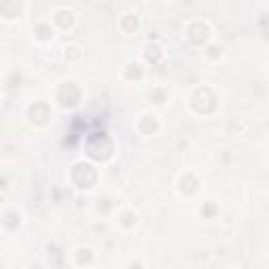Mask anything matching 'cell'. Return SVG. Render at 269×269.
Returning a JSON list of instances; mask_svg holds the SVG:
<instances>
[{"label": "cell", "mask_w": 269, "mask_h": 269, "mask_svg": "<svg viewBox=\"0 0 269 269\" xmlns=\"http://www.w3.org/2000/svg\"><path fill=\"white\" fill-rule=\"evenodd\" d=\"M189 107L194 112L202 114V116H208L217 109V95L213 88L208 86H198L194 88V93L189 95Z\"/></svg>", "instance_id": "cell-1"}, {"label": "cell", "mask_w": 269, "mask_h": 269, "mask_svg": "<svg viewBox=\"0 0 269 269\" xmlns=\"http://www.w3.org/2000/svg\"><path fill=\"white\" fill-rule=\"evenodd\" d=\"M86 152H88V156L93 158V160L105 162L114 154V143H112V139H109L105 133H97L95 137H91Z\"/></svg>", "instance_id": "cell-2"}, {"label": "cell", "mask_w": 269, "mask_h": 269, "mask_svg": "<svg viewBox=\"0 0 269 269\" xmlns=\"http://www.w3.org/2000/svg\"><path fill=\"white\" fill-rule=\"evenodd\" d=\"M70 177H72V183L78 189H88V187L95 185V181H97V170H95V166L88 164V162H78L72 168Z\"/></svg>", "instance_id": "cell-3"}, {"label": "cell", "mask_w": 269, "mask_h": 269, "mask_svg": "<svg viewBox=\"0 0 269 269\" xmlns=\"http://www.w3.org/2000/svg\"><path fill=\"white\" fill-rule=\"evenodd\" d=\"M80 99H82V91L72 80L63 82L57 91V101H59L61 107H76L78 103H80Z\"/></svg>", "instance_id": "cell-4"}, {"label": "cell", "mask_w": 269, "mask_h": 269, "mask_svg": "<svg viewBox=\"0 0 269 269\" xmlns=\"http://www.w3.org/2000/svg\"><path fill=\"white\" fill-rule=\"evenodd\" d=\"M53 112H51V107L49 103H44V101H36V103H32L27 107V120L34 124V126H44V124H49Z\"/></svg>", "instance_id": "cell-5"}, {"label": "cell", "mask_w": 269, "mask_h": 269, "mask_svg": "<svg viewBox=\"0 0 269 269\" xmlns=\"http://www.w3.org/2000/svg\"><path fill=\"white\" fill-rule=\"evenodd\" d=\"M187 38H189V42H194L198 46L206 44L208 38H211V27H208V23H204V21L189 23L187 25Z\"/></svg>", "instance_id": "cell-6"}, {"label": "cell", "mask_w": 269, "mask_h": 269, "mask_svg": "<svg viewBox=\"0 0 269 269\" xmlns=\"http://www.w3.org/2000/svg\"><path fill=\"white\" fill-rule=\"evenodd\" d=\"M23 13V0H0V15L5 21H13L21 17Z\"/></svg>", "instance_id": "cell-7"}, {"label": "cell", "mask_w": 269, "mask_h": 269, "mask_svg": "<svg viewBox=\"0 0 269 269\" xmlns=\"http://www.w3.org/2000/svg\"><path fill=\"white\" fill-rule=\"evenodd\" d=\"M179 189L185 196H194L200 189V181L196 179V175H192V172H185V175L179 179Z\"/></svg>", "instance_id": "cell-8"}, {"label": "cell", "mask_w": 269, "mask_h": 269, "mask_svg": "<svg viewBox=\"0 0 269 269\" xmlns=\"http://www.w3.org/2000/svg\"><path fill=\"white\" fill-rule=\"evenodd\" d=\"M137 129H139L141 135H156V131L160 129V126H158V120H156V118L143 116V118L137 122Z\"/></svg>", "instance_id": "cell-9"}, {"label": "cell", "mask_w": 269, "mask_h": 269, "mask_svg": "<svg viewBox=\"0 0 269 269\" xmlns=\"http://www.w3.org/2000/svg\"><path fill=\"white\" fill-rule=\"evenodd\" d=\"M53 21H55V25H57V27H61V29H70V27L74 25V15H72V11L61 9V11H57V13H55Z\"/></svg>", "instance_id": "cell-10"}, {"label": "cell", "mask_w": 269, "mask_h": 269, "mask_svg": "<svg viewBox=\"0 0 269 269\" xmlns=\"http://www.w3.org/2000/svg\"><path fill=\"white\" fill-rule=\"evenodd\" d=\"M139 25V19H137V15L129 13V15H124V17L120 19V29L126 32V34H131V32H135Z\"/></svg>", "instance_id": "cell-11"}, {"label": "cell", "mask_w": 269, "mask_h": 269, "mask_svg": "<svg viewBox=\"0 0 269 269\" xmlns=\"http://www.w3.org/2000/svg\"><path fill=\"white\" fill-rule=\"evenodd\" d=\"M124 76L129 78V80H141V78H143V68H141L139 63L131 61L129 66L124 68Z\"/></svg>", "instance_id": "cell-12"}, {"label": "cell", "mask_w": 269, "mask_h": 269, "mask_svg": "<svg viewBox=\"0 0 269 269\" xmlns=\"http://www.w3.org/2000/svg\"><path fill=\"white\" fill-rule=\"evenodd\" d=\"M34 34H36L38 40L49 42L53 38V27H51V23H38L36 29H34Z\"/></svg>", "instance_id": "cell-13"}, {"label": "cell", "mask_w": 269, "mask_h": 269, "mask_svg": "<svg viewBox=\"0 0 269 269\" xmlns=\"http://www.w3.org/2000/svg\"><path fill=\"white\" fill-rule=\"evenodd\" d=\"M19 221H21V215H19L17 211H7V213H5V221H3V223H5L7 229H13V227H17V225H19Z\"/></svg>", "instance_id": "cell-14"}, {"label": "cell", "mask_w": 269, "mask_h": 269, "mask_svg": "<svg viewBox=\"0 0 269 269\" xmlns=\"http://www.w3.org/2000/svg\"><path fill=\"white\" fill-rule=\"evenodd\" d=\"M91 263H93L91 248H78L76 250V265H91Z\"/></svg>", "instance_id": "cell-15"}, {"label": "cell", "mask_w": 269, "mask_h": 269, "mask_svg": "<svg viewBox=\"0 0 269 269\" xmlns=\"http://www.w3.org/2000/svg\"><path fill=\"white\" fill-rule=\"evenodd\" d=\"M137 223V215L133 211H122L120 213V225L122 227H133Z\"/></svg>", "instance_id": "cell-16"}, {"label": "cell", "mask_w": 269, "mask_h": 269, "mask_svg": "<svg viewBox=\"0 0 269 269\" xmlns=\"http://www.w3.org/2000/svg\"><path fill=\"white\" fill-rule=\"evenodd\" d=\"M145 59L150 63H160L162 61V51L158 49V46H147V49H145Z\"/></svg>", "instance_id": "cell-17"}, {"label": "cell", "mask_w": 269, "mask_h": 269, "mask_svg": "<svg viewBox=\"0 0 269 269\" xmlns=\"http://www.w3.org/2000/svg\"><path fill=\"white\" fill-rule=\"evenodd\" d=\"M166 97H168V93H166L164 88H154L152 95H150V99H152L156 105H162V103L166 101Z\"/></svg>", "instance_id": "cell-18"}, {"label": "cell", "mask_w": 269, "mask_h": 269, "mask_svg": "<svg viewBox=\"0 0 269 269\" xmlns=\"http://www.w3.org/2000/svg\"><path fill=\"white\" fill-rule=\"evenodd\" d=\"M217 213H219V208H217V204H215V202H206V204L202 206V215H204V217H208V219H213Z\"/></svg>", "instance_id": "cell-19"}, {"label": "cell", "mask_w": 269, "mask_h": 269, "mask_svg": "<svg viewBox=\"0 0 269 269\" xmlns=\"http://www.w3.org/2000/svg\"><path fill=\"white\" fill-rule=\"evenodd\" d=\"M206 55H208L211 59L221 57V55H223V46H221V44H211L208 49H206Z\"/></svg>", "instance_id": "cell-20"}, {"label": "cell", "mask_w": 269, "mask_h": 269, "mask_svg": "<svg viewBox=\"0 0 269 269\" xmlns=\"http://www.w3.org/2000/svg\"><path fill=\"white\" fill-rule=\"evenodd\" d=\"M80 57H82V53L78 46H68L66 49V59H80Z\"/></svg>", "instance_id": "cell-21"}, {"label": "cell", "mask_w": 269, "mask_h": 269, "mask_svg": "<svg viewBox=\"0 0 269 269\" xmlns=\"http://www.w3.org/2000/svg\"><path fill=\"white\" fill-rule=\"evenodd\" d=\"M19 82H21V76H19L17 72H13L11 78H9V84H7V86H9V88H15V86H19Z\"/></svg>", "instance_id": "cell-22"}]
</instances>
